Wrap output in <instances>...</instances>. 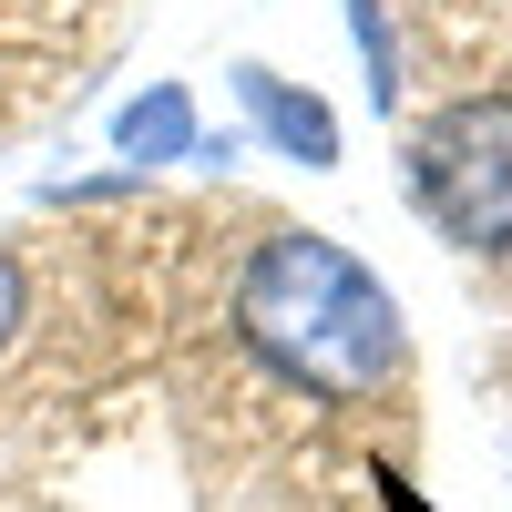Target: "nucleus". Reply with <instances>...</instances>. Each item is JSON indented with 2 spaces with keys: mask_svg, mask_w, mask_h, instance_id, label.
<instances>
[{
  "mask_svg": "<svg viewBox=\"0 0 512 512\" xmlns=\"http://www.w3.org/2000/svg\"><path fill=\"white\" fill-rule=\"evenodd\" d=\"M236 349L318 410H369L410 379V308L359 246L277 226L236 267Z\"/></svg>",
  "mask_w": 512,
  "mask_h": 512,
  "instance_id": "nucleus-1",
  "label": "nucleus"
},
{
  "mask_svg": "<svg viewBox=\"0 0 512 512\" xmlns=\"http://www.w3.org/2000/svg\"><path fill=\"white\" fill-rule=\"evenodd\" d=\"M400 185L461 256H512V93H451L410 123Z\"/></svg>",
  "mask_w": 512,
  "mask_h": 512,
  "instance_id": "nucleus-2",
  "label": "nucleus"
},
{
  "mask_svg": "<svg viewBox=\"0 0 512 512\" xmlns=\"http://www.w3.org/2000/svg\"><path fill=\"white\" fill-rule=\"evenodd\" d=\"M226 93L246 113V144H267L277 164H308V175H338L349 164V123L318 82H297L277 62H226Z\"/></svg>",
  "mask_w": 512,
  "mask_h": 512,
  "instance_id": "nucleus-3",
  "label": "nucleus"
},
{
  "mask_svg": "<svg viewBox=\"0 0 512 512\" xmlns=\"http://www.w3.org/2000/svg\"><path fill=\"white\" fill-rule=\"evenodd\" d=\"M205 144V113L185 82H144V93L113 103V164H134V175H164V164H195Z\"/></svg>",
  "mask_w": 512,
  "mask_h": 512,
  "instance_id": "nucleus-4",
  "label": "nucleus"
},
{
  "mask_svg": "<svg viewBox=\"0 0 512 512\" xmlns=\"http://www.w3.org/2000/svg\"><path fill=\"white\" fill-rule=\"evenodd\" d=\"M349 21V52H359V82H369V113H400L410 103V62H400V21L390 0H338Z\"/></svg>",
  "mask_w": 512,
  "mask_h": 512,
  "instance_id": "nucleus-5",
  "label": "nucleus"
},
{
  "mask_svg": "<svg viewBox=\"0 0 512 512\" xmlns=\"http://www.w3.org/2000/svg\"><path fill=\"white\" fill-rule=\"evenodd\" d=\"M154 175H134V164H103V175H41L31 185V205H52V216H62V205H123V195H144Z\"/></svg>",
  "mask_w": 512,
  "mask_h": 512,
  "instance_id": "nucleus-6",
  "label": "nucleus"
},
{
  "mask_svg": "<svg viewBox=\"0 0 512 512\" xmlns=\"http://www.w3.org/2000/svg\"><path fill=\"white\" fill-rule=\"evenodd\" d=\"M21 328H31V267H21V246H0V359L21 349Z\"/></svg>",
  "mask_w": 512,
  "mask_h": 512,
  "instance_id": "nucleus-7",
  "label": "nucleus"
},
{
  "mask_svg": "<svg viewBox=\"0 0 512 512\" xmlns=\"http://www.w3.org/2000/svg\"><path fill=\"white\" fill-rule=\"evenodd\" d=\"M236 154H246V123H226V134H216V123H205V144H195V164H205V175H226Z\"/></svg>",
  "mask_w": 512,
  "mask_h": 512,
  "instance_id": "nucleus-8",
  "label": "nucleus"
}]
</instances>
